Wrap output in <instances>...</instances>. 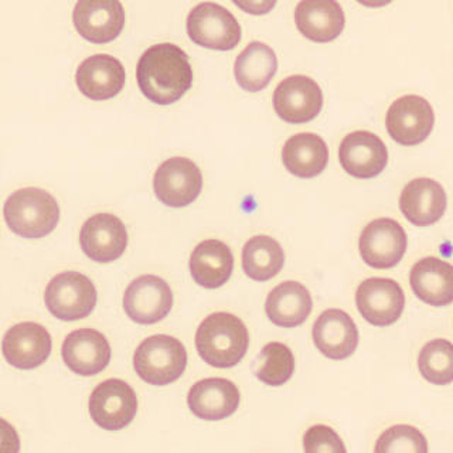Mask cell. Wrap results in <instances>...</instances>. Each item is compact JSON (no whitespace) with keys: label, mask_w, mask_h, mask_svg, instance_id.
<instances>
[{"label":"cell","mask_w":453,"mask_h":453,"mask_svg":"<svg viewBox=\"0 0 453 453\" xmlns=\"http://www.w3.org/2000/svg\"><path fill=\"white\" fill-rule=\"evenodd\" d=\"M294 372V353L287 344L278 342L266 344L255 365L257 379L271 387L283 386L285 382L289 381Z\"/></svg>","instance_id":"obj_30"},{"label":"cell","mask_w":453,"mask_h":453,"mask_svg":"<svg viewBox=\"0 0 453 453\" xmlns=\"http://www.w3.org/2000/svg\"><path fill=\"white\" fill-rule=\"evenodd\" d=\"M61 354L71 372L91 377L99 374L110 365L111 346L103 333L94 329H80L65 337Z\"/></svg>","instance_id":"obj_19"},{"label":"cell","mask_w":453,"mask_h":453,"mask_svg":"<svg viewBox=\"0 0 453 453\" xmlns=\"http://www.w3.org/2000/svg\"><path fill=\"white\" fill-rule=\"evenodd\" d=\"M400 209L414 226H426L438 223L445 214V190L438 181L428 177L415 179L403 188Z\"/></svg>","instance_id":"obj_23"},{"label":"cell","mask_w":453,"mask_h":453,"mask_svg":"<svg viewBox=\"0 0 453 453\" xmlns=\"http://www.w3.org/2000/svg\"><path fill=\"white\" fill-rule=\"evenodd\" d=\"M318 350L332 360L350 357L358 346V329L353 319L340 309H329L319 316L313 326Z\"/></svg>","instance_id":"obj_21"},{"label":"cell","mask_w":453,"mask_h":453,"mask_svg":"<svg viewBox=\"0 0 453 453\" xmlns=\"http://www.w3.org/2000/svg\"><path fill=\"white\" fill-rule=\"evenodd\" d=\"M134 370L150 386H167L183 375L188 351L180 340L155 334L143 340L134 351Z\"/></svg>","instance_id":"obj_4"},{"label":"cell","mask_w":453,"mask_h":453,"mask_svg":"<svg viewBox=\"0 0 453 453\" xmlns=\"http://www.w3.org/2000/svg\"><path fill=\"white\" fill-rule=\"evenodd\" d=\"M357 2L365 7H384L391 4L393 0H357Z\"/></svg>","instance_id":"obj_36"},{"label":"cell","mask_w":453,"mask_h":453,"mask_svg":"<svg viewBox=\"0 0 453 453\" xmlns=\"http://www.w3.org/2000/svg\"><path fill=\"white\" fill-rule=\"evenodd\" d=\"M418 368L426 381L448 386L453 380V347L443 339L432 340L422 347Z\"/></svg>","instance_id":"obj_31"},{"label":"cell","mask_w":453,"mask_h":453,"mask_svg":"<svg viewBox=\"0 0 453 453\" xmlns=\"http://www.w3.org/2000/svg\"><path fill=\"white\" fill-rule=\"evenodd\" d=\"M234 257L223 241H203L190 257V273L196 283L207 289H217L230 280Z\"/></svg>","instance_id":"obj_25"},{"label":"cell","mask_w":453,"mask_h":453,"mask_svg":"<svg viewBox=\"0 0 453 453\" xmlns=\"http://www.w3.org/2000/svg\"><path fill=\"white\" fill-rule=\"evenodd\" d=\"M278 70L276 54L271 47L261 42H252L237 57L234 64V75L241 88L248 92H259L268 87Z\"/></svg>","instance_id":"obj_28"},{"label":"cell","mask_w":453,"mask_h":453,"mask_svg":"<svg viewBox=\"0 0 453 453\" xmlns=\"http://www.w3.org/2000/svg\"><path fill=\"white\" fill-rule=\"evenodd\" d=\"M322 106V89L306 75L285 78L273 92L275 112L289 124L311 122L320 113Z\"/></svg>","instance_id":"obj_10"},{"label":"cell","mask_w":453,"mask_h":453,"mask_svg":"<svg viewBox=\"0 0 453 453\" xmlns=\"http://www.w3.org/2000/svg\"><path fill=\"white\" fill-rule=\"evenodd\" d=\"M138 398L127 382L111 379L101 382L89 396V414L99 428L119 431L134 421Z\"/></svg>","instance_id":"obj_7"},{"label":"cell","mask_w":453,"mask_h":453,"mask_svg":"<svg viewBox=\"0 0 453 453\" xmlns=\"http://www.w3.org/2000/svg\"><path fill=\"white\" fill-rule=\"evenodd\" d=\"M188 35L191 42L204 49L228 51L241 42V26L226 7L204 2L191 9L188 16Z\"/></svg>","instance_id":"obj_6"},{"label":"cell","mask_w":453,"mask_h":453,"mask_svg":"<svg viewBox=\"0 0 453 453\" xmlns=\"http://www.w3.org/2000/svg\"><path fill=\"white\" fill-rule=\"evenodd\" d=\"M411 288L425 303L442 308L453 301V268L449 262L426 257L411 269Z\"/></svg>","instance_id":"obj_24"},{"label":"cell","mask_w":453,"mask_h":453,"mask_svg":"<svg viewBox=\"0 0 453 453\" xmlns=\"http://www.w3.org/2000/svg\"><path fill=\"white\" fill-rule=\"evenodd\" d=\"M283 165L289 173L311 179L322 173L329 162V149L315 134H297L288 139L282 150Z\"/></svg>","instance_id":"obj_27"},{"label":"cell","mask_w":453,"mask_h":453,"mask_svg":"<svg viewBox=\"0 0 453 453\" xmlns=\"http://www.w3.org/2000/svg\"><path fill=\"white\" fill-rule=\"evenodd\" d=\"M313 308L311 294L302 283L288 280L268 295L265 311L269 320L280 327H296L309 318Z\"/></svg>","instance_id":"obj_26"},{"label":"cell","mask_w":453,"mask_h":453,"mask_svg":"<svg viewBox=\"0 0 453 453\" xmlns=\"http://www.w3.org/2000/svg\"><path fill=\"white\" fill-rule=\"evenodd\" d=\"M44 302L54 318L75 322L91 315L96 304V289L82 273H58L47 285Z\"/></svg>","instance_id":"obj_5"},{"label":"cell","mask_w":453,"mask_h":453,"mask_svg":"<svg viewBox=\"0 0 453 453\" xmlns=\"http://www.w3.org/2000/svg\"><path fill=\"white\" fill-rule=\"evenodd\" d=\"M240 389L226 379H205L196 382L188 391L191 412L204 421H221L238 410Z\"/></svg>","instance_id":"obj_20"},{"label":"cell","mask_w":453,"mask_h":453,"mask_svg":"<svg viewBox=\"0 0 453 453\" xmlns=\"http://www.w3.org/2000/svg\"><path fill=\"white\" fill-rule=\"evenodd\" d=\"M142 94L157 105L176 103L191 88L193 70L188 54L172 42L149 47L136 68Z\"/></svg>","instance_id":"obj_1"},{"label":"cell","mask_w":453,"mask_h":453,"mask_svg":"<svg viewBox=\"0 0 453 453\" xmlns=\"http://www.w3.org/2000/svg\"><path fill=\"white\" fill-rule=\"evenodd\" d=\"M358 247L368 266L393 268L407 251V234L395 219H374L361 233Z\"/></svg>","instance_id":"obj_13"},{"label":"cell","mask_w":453,"mask_h":453,"mask_svg":"<svg viewBox=\"0 0 453 453\" xmlns=\"http://www.w3.org/2000/svg\"><path fill=\"white\" fill-rule=\"evenodd\" d=\"M80 244L92 261L99 264L117 261L127 247L125 224L112 214H96L85 221L80 233Z\"/></svg>","instance_id":"obj_15"},{"label":"cell","mask_w":453,"mask_h":453,"mask_svg":"<svg viewBox=\"0 0 453 453\" xmlns=\"http://www.w3.org/2000/svg\"><path fill=\"white\" fill-rule=\"evenodd\" d=\"M303 449L308 453L346 452V448L336 431H333L326 425H315L304 434Z\"/></svg>","instance_id":"obj_33"},{"label":"cell","mask_w":453,"mask_h":453,"mask_svg":"<svg viewBox=\"0 0 453 453\" xmlns=\"http://www.w3.org/2000/svg\"><path fill=\"white\" fill-rule=\"evenodd\" d=\"M78 35L94 44L119 37L125 26V9L119 0H78L73 12Z\"/></svg>","instance_id":"obj_11"},{"label":"cell","mask_w":453,"mask_h":453,"mask_svg":"<svg viewBox=\"0 0 453 453\" xmlns=\"http://www.w3.org/2000/svg\"><path fill=\"white\" fill-rule=\"evenodd\" d=\"M386 122L387 131L396 143L415 146L431 134L435 115L426 99L419 96H405L389 106Z\"/></svg>","instance_id":"obj_12"},{"label":"cell","mask_w":453,"mask_h":453,"mask_svg":"<svg viewBox=\"0 0 453 453\" xmlns=\"http://www.w3.org/2000/svg\"><path fill=\"white\" fill-rule=\"evenodd\" d=\"M173 294L169 283L156 275L139 276L125 290L127 318L139 325H155L169 315Z\"/></svg>","instance_id":"obj_9"},{"label":"cell","mask_w":453,"mask_h":453,"mask_svg":"<svg viewBox=\"0 0 453 453\" xmlns=\"http://www.w3.org/2000/svg\"><path fill=\"white\" fill-rule=\"evenodd\" d=\"M4 214L7 226L27 240L46 237L60 221V207L56 198L37 188L14 191L4 203Z\"/></svg>","instance_id":"obj_3"},{"label":"cell","mask_w":453,"mask_h":453,"mask_svg":"<svg viewBox=\"0 0 453 453\" xmlns=\"http://www.w3.org/2000/svg\"><path fill=\"white\" fill-rule=\"evenodd\" d=\"M285 264V254L278 241L268 235H257L242 250V269L247 276L265 282L278 275Z\"/></svg>","instance_id":"obj_29"},{"label":"cell","mask_w":453,"mask_h":453,"mask_svg":"<svg viewBox=\"0 0 453 453\" xmlns=\"http://www.w3.org/2000/svg\"><path fill=\"white\" fill-rule=\"evenodd\" d=\"M125 68L108 54H96L82 61L75 73V82L82 96L92 101H106L124 89Z\"/></svg>","instance_id":"obj_18"},{"label":"cell","mask_w":453,"mask_h":453,"mask_svg":"<svg viewBox=\"0 0 453 453\" xmlns=\"http://www.w3.org/2000/svg\"><path fill=\"white\" fill-rule=\"evenodd\" d=\"M51 336L44 326L23 322L7 330L2 351L9 365L19 370H33L42 365L51 353Z\"/></svg>","instance_id":"obj_16"},{"label":"cell","mask_w":453,"mask_h":453,"mask_svg":"<svg viewBox=\"0 0 453 453\" xmlns=\"http://www.w3.org/2000/svg\"><path fill=\"white\" fill-rule=\"evenodd\" d=\"M276 2L278 0H233V4L241 11L252 16L268 14L275 7Z\"/></svg>","instance_id":"obj_35"},{"label":"cell","mask_w":453,"mask_h":453,"mask_svg":"<svg viewBox=\"0 0 453 453\" xmlns=\"http://www.w3.org/2000/svg\"><path fill=\"white\" fill-rule=\"evenodd\" d=\"M339 159L350 176L372 179L386 169L388 150L377 134L357 131L347 134L340 143Z\"/></svg>","instance_id":"obj_17"},{"label":"cell","mask_w":453,"mask_h":453,"mask_svg":"<svg viewBox=\"0 0 453 453\" xmlns=\"http://www.w3.org/2000/svg\"><path fill=\"white\" fill-rule=\"evenodd\" d=\"M202 188V172L195 162L186 157H172L163 162L153 177L156 197L173 209L196 202Z\"/></svg>","instance_id":"obj_8"},{"label":"cell","mask_w":453,"mask_h":453,"mask_svg":"<svg viewBox=\"0 0 453 453\" xmlns=\"http://www.w3.org/2000/svg\"><path fill=\"white\" fill-rule=\"evenodd\" d=\"M296 27L306 39L316 42L336 40L346 25L337 0H301L295 11Z\"/></svg>","instance_id":"obj_22"},{"label":"cell","mask_w":453,"mask_h":453,"mask_svg":"<svg viewBox=\"0 0 453 453\" xmlns=\"http://www.w3.org/2000/svg\"><path fill=\"white\" fill-rule=\"evenodd\" d=\"M375 452L426 453V439L414 426L395 425L387 429L375 445Z\"/></svg>","instance_id":"obj_32"},{"label":"cell","mask_w":453,"mask_h":453,"mask_svg":"<svg viewBox=\"0 0 453 453\" xmlns=\"http://www.w3.org/2000/svg\"><path fill=\"white\" fill-rule=\"evenodd\" d=\"M20 450V438L9 422L0 418V453H18Z\"/></svg>","instance_id":"obj_34"},{"label":"cell","mask_w":453,"mask_h":453,"mask_svg":"<svg viewBox=\"0 0 453 453\" xmlns=\"http://www.w3.org/2000/svg\"><path fill=\"white\" fill-rule=\"evenodd\" d=\"M356 304L361 316L379 327L393 325L401 318L405 306L403 288L388 278H370L360 283Z\"/></svg>","instance_id":"obj_14"},{"label":"cell","mask_w":453,"mask_h":453,"mask_svg":"<svg viewBox=\"0 0 453 453\" xmlns=\"http://www.w3.org/2000/svg\"><path fill=\"white\" fill-rule=\"evenodd\" d=\"M250 336L244 322L237 316L219 311L203 320L196 333L200 357L216 368L237 365L247 354Z\"/></svg>","instance_id":"obj_2"}]
</instances>
